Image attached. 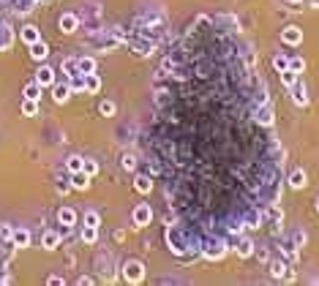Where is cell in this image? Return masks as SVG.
I'll return each mask as SVG.
<instances>
[{
  "label": "cell",
  "mask_w": 319,
  "mask_h": 286,
  "mask_svg": "<svg viewBox=\"0 0 319 286\" xmlns=\"http://www.w3.org/2000/svg\"><path fill=\"white\" fill-rule=\"evenodd\" d=\"M60 71L66 74V79L77 77V74H79V66H77V57H66V60L60 63Z\"/></svg>",
  "instance_id": "ffe728a7"
},
{
  "label": "cell",
  "mask_w": 319,
  "mask_h": 286,
  "mask_svg": "<svg viewBox=\"0 0 319 286\" xmlns=\"http://www.w3.org/2000/svg\"><path fill=\"white\" fill-rule=\"evenodd\" d=\"M311 8H319V0H311Z\"/></svg>",
  "instance_id": "f6af8a7d"
},
{
  "label": "cell",
  "mask_w": 319,
  "mask_h": 286,
  "mask_svg": "<svg viewBox=\"0 0 319 286\" xmlns=\"http://www.w3.org/2000/svg\"><path fill=\"white\" fill-rule=\"evenodd\" d=\"M289 90H292V101L298 104V107H306V104H309V90H306V85L303 82H295L292 87H289Z\"/></svg>",
  "instance_id": "ba28073f"
},
{
  "label": "cell",
  "mask_w": 319,
  "mask_h": 286,
  "mask_svg": "<svg viewBox=\"0 0 319 286\" xmlns=\"http://www.w3.org/2000/svg\"><path fill=\"white\" fill-rule=\"evenodd\" d=\"M82 169H85V172L90 174V177H93V174L98 172V163H96V161H88V158H85V166H82Z\"/></svg>",
  "instance_id": "60d3db41"
},
{
  "label": "cell",
  "mask_w": 319,
  "mask_h": 286,
  "mask_svg": "<svg viewBox=\"0 0 319 286\" xmlns=\"http://www.w3.org/2000/svg\"><path fill=\"white\" fill-rule=\"evenodd\" d=\"M254 118H257L259 126H273V107H270L268 101L265 104H259L257 107V112H254Z\"/></svg>",
  "instance_id": "52a82bcc"
},
{
  "label": "cell",
  "mask_w": 319,
  "mask_h": 286,
  "mask_svg": "<svg viewBox=\"0 0 319 286\" xmlns=\"http://www.w3.org/2000/svg\"><path fill=\"white\" fill-rule=\"evenodd\" d=\"M68 96H71V85H68V82H63V85H52V98H55L57 104H66Z\"/></svg>",
  "instance_id": "4fadbf2b"
},
{
  "label": "cell",
  "mask_w": 319,
  "mask_h": 286,
  "mask_svg": "<svg viewBox=\"0 0 319 286\" xmlns=\"http://www.w3.org/2000/svg\"><path fill=\"white\" fill-rule=\"evenodd\" d=\"M202 254H205V259H210V262H216V259H224V254H227V243H210L207 245L205 251H202Z\"/></svg>",
  "instance_id": "9c48e42d"
},
{
  "label": "cell",
  "mask_w": 319,
  "mask_h": 286,
  "mask_svg": "<svg viewBox=\"0 0 319 286\" xmlns=\"http://www.w3.org/2000/svg\"><path fill=\"white\" fill-rule=\"evenodd\" d=\"M79 237H82L88 245H93V243H96V237H98V226H85V229L79 232Z\"/></svg>",
  "instance_id": "83f0119b"
},
{
  "label": "cell",
  "mask_w": 319,
  "mask_h": 286,
  "mask_svg": "<svg viewBox=\"0 0 319 286\" xmlns=\"http://www.w3.org/2000/svg\"><path fill=\"white\" fill-rule=\"evenodd\" d=\"M22 115H25V118H36L38 115V101L36 98H25V101H22Z\"/></svg>",
  "instance_id": "d4e9b609"
},
{
  "label": "cell",
  "mask_w": 319,
  "mask_h": 286,
  "mask_svg": "<svg viewBox=\"0 0 319 286\" xmlns=\"http://www.w3.org/2000/svg\"><path fill=\"white\" fill-rule=\"evenodd\" d=\"M295 82H298V74H295L292 68H287V71H281V85H284V87H292Z\"/></svg>",
  "instance_id": "1f68e13d"
},
{
  "label": "cell",
  "mask_w": 319,
  "mask_h": 286,
  "mask_svg": "<svg viewBox=\"0 0 319 286\" xmlns=\"http://www.w3.org/2000/svg\"><path fill=\"white\" fill-rule=\"evenodd\" d=\"M57 221H60V226H74V224H77V213H74L71 207H60Z\"/></svg>",
  "instance_id": "44dd1931"
},
{
  "label": "cell",
  "mask_w": 319,
  "mask_h": 286,
  "mask_svg": "<svg viewBox=\"0 0 319 286\" xmlns=\"http://www.w3.org/2000/svg\"><path fill=\"white\" fill-rule=\"evenodd\" d=\"M306 183H309V177H306L303 169H292V172H289V188L300 191V188H306Z\"/></svg>",
  "instance_id": "7c38bea8"
},
{
  "label": "cell",
  "mask_w": 319,
  "mask_h": 286,
  "mask_svg": "<svg viewBox=\"0 0 319 286\" xmlns=\"http://www.w3.org/2000/svg\"><path fill=\"white\" fill-rule=\"evenodd\" d=\"M49 284H52V286H60V284H63V278H60V276H52V278H49Z\"/></svg>",
  "instance_id": "b9f144b4"
},
{
  "label": "cell",
  "mask_w": 319,
  "mask_h": 286,
  "mask_svg": "<svg viewBox=\"0 0 319 286\" xmlns=\"http://www.w3.org/2000/svg\"><path fill=\"white\" fill-rule=\"evenodd\" d=\"M85 77V93H98L101 90V79H98V74H82Z\"/></svg>",
  "instance_id": "7402d4cb"
},
{
  "label": "cell",
  "mask_w": 319,
  "mask_h": 286,
  "mask_svg": "<svg viewBox=\"0 0 319 286\" xmlns=\"http://www.w3.org/2000/svg\"><path fill=\"white\" fill-rule=\"evenodd\" d=\"M98 112H101L104 118H109V115H115V104H112V101H101V107H98Z\"/></svg>",
  "instance_id": "8d00e7d4"
},
{
  "label": "cell",
  "mask_w": 319,
  "mask_h": 286,
  "mask_svg": "<svg viewBox=\"0 0 319 286\" xmlns=\"http://www.w3.org/2000/svg\"><path fill=\"white\" fill-rule=\"evenodd\" d=\"M166 240H169V245H172L175 254H183V251L188 248V243L180 237V229H177V226H169V229H166Z\"/></svg>",
  "instance_id": "277c9868"
},
{
  "label": "cell",
  "mask_w": 319,
  "mask_h": 286,
  "mask_svg": "<svg viewBox=\"0 0 319 286\" xmlns=\"http://www.w3.org/2000/svg\"><path fill=\"white\" fill-rule=\"evenodd\" d=\"M36 82H38V85H41V87H49V85H55V71H52L49 66H41V68H38V71H36Z\"/></svg>",
  "instance_id": "5bb4252c"
},
{
  "label": "cell",
  "mask_w": 319,
  "mask_h": 286,
  "mask_svg": "<svg viewBox=\"0 0 319 286\" xmlns=\"http://www.w3.org/2000/svg\"><path fill=\"white\" fill-rule=\"evenodd\" d=\"M11 41H14V30L8 25H0V49H8Z\"/></svg>",
  "instance_id": "484cf974"
},
{
  "label": "cell",
  "mask_w": 319,
  "mask_h": 286,
  "mask_svg": "<svg viewBox=\"0 0 319 286\" xmlns=\"http://www.w3.org/2000/svg\"><path fill=\"white\" fill-rule=\"evenodd\" d=\"M243 57H246V66H248V68H254V63H257V55H254V49H251V46L246 49V55H243Z\"/></svg>",
  "instance_id": "f35d334b"
},
{
  "label": "cell",
  "mask_w": 319,
  "mask_h": 286,
  "mask_svg": "<svg viewBox=\"0 0 319 286\" xmlns=\"http://www.w3.org/2000/svg\"><path fill=\"white\" fill-rule=\"evenodd\" d=\"M317 213H319V196H317Z\"/></svg>",
  "instance_id": "bcb514c9"
},
{
  "label": "cell",
  "mask_w": 319,
  "mask_h": 286,
  "mask_svg": "<svg viewBox=\"0 0 319 286\" xmlns=\"http://www.w3.org/2000/svg\"><path fill=\"white\" fill-rule=\"evenodd\" d=\"M268 265H270V276H273V278H287L289 265L284 259H273V262H268Z\"/></svg>",
  "instance_id": "ac0fdd59"
},
{
  "label": "cell",
  "mask_w": 319,
  "mask_h": 286,
  "mask_svg": "<svg viewBox=\"0 0 319 286\" xmlns=\"http://www.w3.org/2000/svg\"><path fill=\"white\" fill-rule=\"evenodd\" d=\"M123 278H126V281H131V284H139L145 278V265H142V262H137V259H129L123 265Z\"/></svg>",
  "instance_id": "6da1fadb"
},
{
  "label": "cell",
  "mask_w": 319,
  "mask_h": 286,
  "mask_svg": "<svg viewBox=\"0 0 319 286\" xmlns=\"http://www.w3.org/2000/svg\"><path fill=\"white\" fill-rule=\"evenodd\" d=\"M129 44H131V49H134L137 55H153L156 46H159V41H153V38H148V36H142V38H134V36H131Z\"/></svg>",
  "instance_id": "7a4b0ae2"
},
{
  "label": "cell",
  "mask_w": 319,
  "mask_h": 286,
  "mask_svg": "<svg viewBox=\"0 0 319 286\" xmlns=\"http://www.w3.org/2000/svg\"><path fill=\"white\" fill-rule=\"evenodd\" d=\"M281 41H284V44H289V46H298L300 41H303V30L295 27V25L284 27V30H281Z\"/></svg>",
  "instance_id": "8992f818"
},
{
  "label": "cell",
  "mask_w": 319,
  "mask_h": 286,
  "mask_svg": "<svg viewBox=\"0 0 319 286\" xmlns=\"http://www.w3.org/2000/svg\"><path fill=\"white\" fill-rule=\"evenodd\" d=\"M82 221H85V226H98V224H101V218H98V213H96V210H88Z\"/></svg>",
  "instance_id": "e575fe53"
},
{
  "label": "cell",
  "mask_w": 319,
  "mask_h": 286,
  "mask_svg": "<svg viewBox=\"0 0 319 286\" xmlns=\"http://www.w3.org/2000/svg\"><path fill=\"white\" fill-rule=\"evenodd\" d=\"M262 221H265V215L259 213V210H248V213H246V221H243V224H246L248 229H259V226H262Z\"/></svg>",
  "instance_id": "d6986e66"
},
{
  "label": "cell",
  "mask_w": 319,
  "mask_h": 286,
  "mask_svg": "<svg viewBox=\"0 0 319 286\" xmlns=\"http://www.w3.org/2000/svg\"><path fill=\"white\" fill-rule=\"evenodd\" d=\"M66 166H68V172H79V169L85 166V158H79V155H71V158L66 161Z\"/></svg>",
  "instance_id": "d6a6232c"
},
{
  "label": "cell",
  "mask_w": 319,
  "mask_h": 286,
  "mask_svg": "<svg viewBox=\"0 0 319 286\" xmlns=\"http://www.w3.org/2000/svg\"><path fill=\"white\" fill-rule=\"evenodd\" d=\"M292 240H295V245H298V248H303V245H306V232L298 229V232L292 235Z\"/></svg>",
  "instance_id": "74e56055"
},
{
  "label": "cell",
  "mask_w": 319,
  "mask_h": 286,
  "mask_svg": "<svg viewBox=\"0 0 319 286\" xmlns=\"http://www.w3.org/2000/svg\"><path fill=\"white\" fill-rule=\"evenodd\" d=\"M289 68H292L295 74H303L306 71V60L303 57H289Z\"/></svg>",
  "instance_id": "836d02e7"
},
{
  "label": "cell",
  "mask_w": 319,
  "mask_h": 286,
  "mask_svg": "<svg viewBox=\"0 0 319 286\" xmlns=\"http://www.w3.org/2000/svg\"><path fill=\"white\" fill-rule=\"evenodd\" d=\"M57 245H60V235H57V232H52V229H46L44 235H41V248L44 251H55Z\"/></svg>",
  "instance_id": "9a60e30c"
},
{
  "label": "cell",
  "mask_w": 319,
  "mask_h": 286,
  "mask_svg": "<svg viewBox=\"0 0 319 286\" xmlns=\"http://www.w3.org/2000/svg\"><path fill=\"white\" fill-rule=\"evenodd\" d=\"M71 188H77V191H88L90 188V174L85 172V169L71 172Z\"/></svg>",
  "instance_id": "30bf717a"
},
{
  "label": "cell",
  "mask_w": 319,
  "mask_h": 286,
  "mask_svg": "<svg viewBox=\"0 0 319 286\" xmlns=\"http://www.w3.org/2000/svg\"><path fill=\"white\" fill-rule=\"evenodd\" d=\"M273 68H276L278 74L287 71V68H289V57H287V55H276V57H273Z\"/></svg>",
  "instance_id": "4dcf8cb0"
},
{
  "label": "cell",
  "mask_w": 319,
  "mask_h": 286,
  "mask_svg": "<svg viewBox=\"0 0 319 286\" xmlns=\"http://www.w3.org/2000/svg\"><path fill=\"white\" fill-rule=\"evenodd\" d=\"M16 245V248H27L30 245V232L27 229H14V240H11Z\"/></svg>",
  "instance_id": "603a6c76"
},
{
  "label": "cell",
  "mask_w": 319,
  "mask_h": 286,
  "mask_svg": "<svg viewBox=\"0 0 319 286\" xmlns=\"http://www.w3.org/2000/svg\"><path fill=\"white\" fill-rule=\"evenodd\" d=\"M93 284V278H88V276H85V278H79V286H90Z\"/></svg>",
  "instance_id": "7bdbcfd3"
},
{
  "label": "cell",
  "mask_w": 319,
  "mask_h": 286,
  "mask_svg": "<svg viewBox=\"0 0 319 286\" xmlns=\"http://www.w3.org/2000/svg\"><path fill=\"white\" fill-rule=\"evenodd\" d=\"M57 27H60V33H77L79 27V14H60V19H57Z\"/></svg>",
  "instance_id": "5b68a950"
},
{
  "label": "cell",
  "mask_w": 319,
  "mask_h": 286,
  "mask_svg": "<svg viewBox=\"0 0 319 286\" xmlns=\"http://www.w3.org/2000/svg\"><path fill=\"white\" fill-rule=\"evenodd\" d=\"M120 166H123L126 172H134V169H137V158L131 153H123V155H120Z\"/></svg>",
  "instance_id": "f546056e"
},
{
  "label": "cell",
  "mask_w": 319,
  "mask_h": 286,
  "mask_svg": "<svg viewBox=\"0 0 319 286\" xmlns=\"http://www.w3.org/2000/svg\"><path fill=\"white\" fill-rule=\"evenodd\" d=\"M25 98H41V85L38 82H30V85H25Z\"/></svg>",
  "instance_id": "f1b7e54d"
},
{
  "label": "cell",
  "mask_w": 319,
  "mask_h": 286,
  "mask_svg": "<svg viewBox=\"0 0 319 286\" xmlns=\"http://www.w3.org/2000/svg\"><path fill=\"white\" fill-rule=\"evenodd\" d=\"M287 3H289V5H300L303 0H287Z\"/></svg>",
  "instance_id": "ee69618b"
},
{
  "label": "cell",
  "mask_w": 319,
  "mask_h": 286,
  "mask_svg": "<svg viewBox=\"0 0 319 286\" xmlns=\"http://www.w3.org/2000/svg\"><path fill=\"white\" fill-rule=\"evenodd\" d=\"M254 254H257L259 262H270V251L268 248H254Z\"/></svg>",
  "instance_id": "ab89813d"
},
{
  "label": "cell",
  "mask_w": 319,
  "mask_h": 286,
  "mask_svg": "<svg viewBox=\"0 0 319 286\" xmlns=\"http://www.w3.org/2000/svg\"><path fill=\"white\" fill-rule=\"evenodd\" d=\"M19 38L25 41L27 46H30L33 41H38V38H41V33H38V27H36V25H25V27L19 30Z\"/></svg>",
  "instance_id": "2e32d148"
},
{
  "label": "cell",
  "mask_w": 319,
  "mask_h": 286,
  "mask_svg": "<svg viewBox=\"0 0 319 286\" xmlns=\"http://www.w3.org/2000/svg\"><path fill=\"white\" fill-rule=\"evenodd\" d=\"M254 240H248V237H237V243H235V251H237V256L240 259H248V256H254Z\"/></svg>",
  "instance_id": "8fae6325"
},
{
  "label": "cell",
  "mask_w": 319,
  "mask_h": 286,
  "mask_svg": "<svg viewBox=\"0 0 319 286\" xmlns=\"http://www.w3.org/2000/svg\"><path fill=\"white\" fill-rule=\"evenodd\" d=\"M131 221H134L137 229H145V226H150V221H153V210H150V204H137V207H134V215H131Z\"/></svg>",
  "instance_id": "3957f363"
},
{
  "label": "cell",
  "mask_w": 319,
  "mask_h": 286,
  "mask_svg": "<svg viewBox=\"0 0 319 286\" xmlns=\"http://www.w3.org/2000/svg\"><path fill=\"white\" fill-rule=\"evenodd\" d=\"M46 55H49V46H46L41 38L33 41V44H30V57H33V60H44Z\"/></svg>",
  "instance_id": "e0dca14e"
},
{
  "label": "cell",
  "mask_w": 319,
  "mask_h": 286,
  "mask_svg": "<svg viewBox=\"0 0 319 286\" xmlns=\"http://www.w3.org/2000/svg\"><path fill=\"white\" fill-rule=\"evenodd\" d=\"M0 240H5V243L14 240V229H11L8 224H0Z\"/></svg>",
  "instance_id": "d590c367"
},
{
  "label": "cell",
  "mask_w": 319,
  "mask_h": 286,
  "mask_svg": "<svg viewBox=\"0 0 319 286\" xmlns=\"http://www.w3.org/2000/svg\"><path fill=\"white\" fill-rule=\"evenodd\" d=\"M79 74H96V60L93 57H77Z\"/></svg>",
  "instance_id": "4316f807"
},
{
  "label": "cell",
  "mask_w": 319,
  "mask_h": 286,
  "mask_svg": "<svg viewBox=\"0 0 319 286\" xmlns=\"http://www.w3.org/2000/svg\"><path fill=\"white\" fill-rule=\"evenodd\" d=\"M134 188L139 191V194H150V191H153V180H150L148 174H139V177L134 180Z\"/></svg>",
  "instance_id": "cb8c5ba5"
}]
</instances>
